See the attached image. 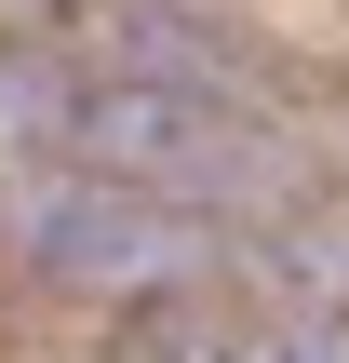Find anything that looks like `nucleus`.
<instances>
[{"label":"nucleus","instance_id":"20e7f679","mask_svg":"<svg viewBox=\"0 0 349 363\" xmlns=\"http://www.w3.org/2000/svg\"><path fill=\"white\" fill-rule=\"evenodd\" d=\"M242 363H349V337L296 310V323H256V337H242Z\"/></svg>","mask_w":349,"mask_h":363},{"label":"nucleus","instance_id":"f257e3e1","mask_svg":"<svg viewBox=\"0 0 349 363\" xmlns=\"http://www.w3.org/2000/svg\"><path fill=\"white\" fill-rule=\"evenodd\" d=\"M13 242L54 269V283H94V296H188L215 229L148 202V189H108V175H27L13 189Z\"/></svg>","mask_w":349,"mask_h":363},{"label":"nucleus","instance_id":"f03ea898","mask_svg":"<svg viewBox=\"0 0 349 363\" xmlns=\"http://www.w3.org/2000/svg\"><path fill=\"white\" fill-rule=\"evenodd\" d=\"M67 54L94 67V81H121V94H175V108H256V54L215 27V13H188V0H81L67 13Z\"/></svg>","mask_w":349,"mask_h":363},{"label":"nucleus","instance_id":"7ed1b4c3","mask_svg":"<svg viewBox=\"0 0 349 363\" xmlns=\"http://www.w3.org/2000/svg\"><path fill=\"white\" fill-rule=\"evenodd\" d=\"M121 363H242V337H229L202 296H148L135 337H121Z\"/></svg>","mask_w":349,"mask_h":363}]
</instances>
